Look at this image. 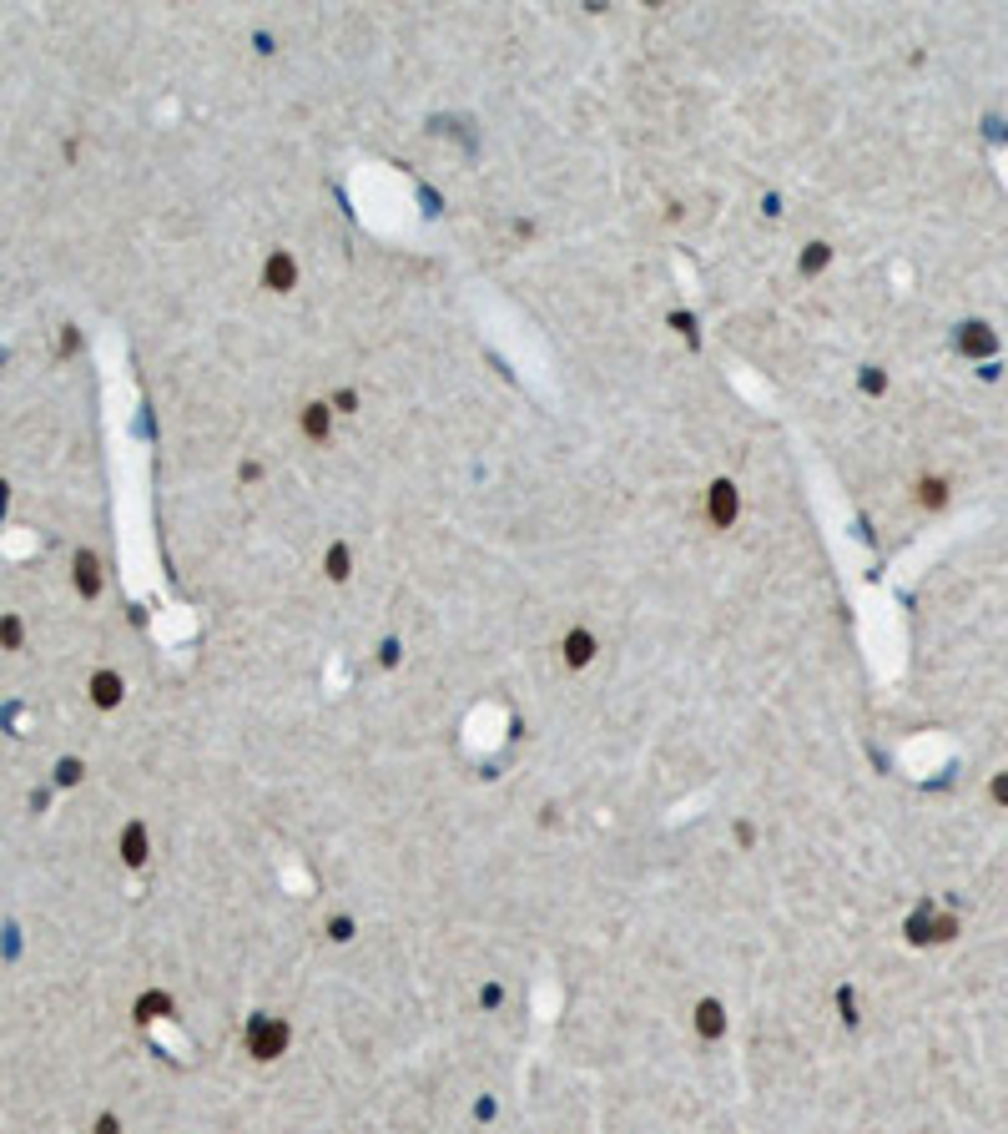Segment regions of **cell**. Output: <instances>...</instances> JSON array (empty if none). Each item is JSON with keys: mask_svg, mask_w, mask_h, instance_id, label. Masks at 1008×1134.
Returning a JSON list of instances; mask_svg holds the SVG:
<instances>
[{"mask_svg": "<svg viewBox=\"0 0 1008 1134\" xmlns=\"http://www.w3.org/2000/svg\"><path fill=\"white\" fill-rule=\"evenodd\" d=\"M242 1049L252 1064H278L288 1049H293V1024L273 1008H258V1014H247L242 1024Z\"/></svg>", "mask_w": 1008, "mask_h": 1134, "instance_id": "obj_1", "label": "cell"}, {"mask_svg": "<svg viewBox=\"0 0 1008 1134\" xmlns=\"http://www.w3.org/2000/svg\"><path fill=\"white\" fill-rule=\"evenodd\" d=\"M706 520H711V530H731L736 520H741V489H736V479H711V489H706Z\"/></svg>", "mask_w": 1008, "mask_h": 1134, "instance_id": "obj_2", "label": "cell"}, {"mask_svg": "<svg viewBox=\"0 0 1008 1134\" xmlns=\"http://www.w3.org/2000/svg\"><path fill=\"white\" fill-rule=\"evenodd\" d=\"M726 1029H731V1014H726V1003L721 998H696L691 1003V1034H696V1044H721L726 1039Z\"/></svg>", "mask_w": 1008, "mask_h": 1134, "instance_id": "obj_3", "label": "cell"}, {"mask_svg": "<svg viewBox=\"0 0 1008 1134\" xmlns=\"http://www.w3.org/2000/svg\"><path fill=\"white\" fill-rule=\"evenodd\" d=\"M595 656H600V641H595V630H585V625H570L565 636H560V661H565V671H590V666H595Z\"/></svg>", "mask_w": 1008, "mask_h": 1134, "instance_id": "obj_4", "label": "cell"}, {"mask_svg": "<svg viewBox=\"0 0 1008 1134\" xmlns=\"http://www.w3.org/2000/svg\"><path fill=\"white\" fill-rule=\"evenodd\" d=\"M116 852H121V867H132V872H142L147 862H152V832H147V822H126L121 827V837H116Z\"/></svg>", "mask_w": 1008, "mask_h": 1134, "instance_id": "obj_5", "label": "cell"}, {"mask_svg": "<svg viewBox=\"0 0 1008 1134\" xmlns=\"http://www.w3.org/2000/svg\"><path fill=\"white\" fill-rule=\"evenodd\" d=\"M71 585L81 600H96L106 590V570H101V555L96 550H76L71 555Z\"/></svg>", "mask_w": 1008, "mask_h": 1134, "instance_id": "obj_6", "label": "cell"}, {"mask_svg": "<svg viewBox=\"0 0 1008 1134\" xmlns=\"http://www.w3.org/2000/svg\"><path fill=\"white\" fill-rule=\"evenodd\" d=\"M86 696H91V706H96V711H116V706L126 701V676H121V671H111V666H101V671H91V676H86Z\"/></svg>", "mask_w": 1008, "mask_h": 1134, "instance_id": "obj_7", "label": "cell"}, {"mask_svg": "<svg viewBox=\"0 0 1008 1134\" xmlns=\"http://www.w3.org/2000/svg\"><path fill=\"white\" fill-rule=\"evenodd\" d=\"M263 288H268V293H293V288H298V263H293V252H283V247L268 252V263H263Z\"/></svg>", "mask_w": 1008, "mask_h": 1134, "instance_id": "obj_8", "label": "cell"}, {"mask_svg": "<svg viewBox=\"0 0 1008 1134\" xmlns=\"http://www.w3.org/2000/svg\"><path fill=\"white\" fill-rule=\"evenodd\" d=\"M933 923H938V903L923 898V903L903 918V938H908L913 948H933V943H938V938H933Z\"/></svg>", "mask_w": 1008, "mask_h": 1134, "instance_id": "obj_9", "label": "cell"}, {"mask_svg": "<svg viewBox=\"0 0 1008 1134\" xmlns=\"http://www.w3.org/2000/svg\"><path fill=\"white\" fill-rule=\"evenodd\" d=\"M298 429H303V439L323 444V439L333 434V404H328V399H313V404H303V409H298Z\"/></svg>", "mask_w": 1008, "mask_h": 1134, "instance_id": "obj_10", "label": "cell"}, {"mask_svg": "<svg viewBox=\"0 0 1008 1134\" xmlns=\"http://www.w3.org/2000/svg\"><path fill=\"white\" fill-rule=\"evenodd\" d=\"M132 1014H137V1024H157V1019H172V1014H177V998H172L167 988H147V993H137Z\"/></svg>", "mask_w": 1008, "mask_h": 1134, "instance_id": "obj_11", "label": "cell"}, {"mask_svg": "<svg viewBox=\"0 0 1008 1134\" xmlns=\"http://www.w3.org/2000/svg\"><path fill=\"white\" fill-rule=\"evenodd\" d=\"M958 353H968V358H993V353H998L993 328H988V323H963V328H958Z\"/></svg>", "mask_w": 1008, "mask_h": 1134, "instance_id": "obj_12", "label": "cell"}, {"mask_svg": "<svg viewBox=\"0 0 1008 1134\" xmlns=\"http://www.w3.org/2000/svg\"><path fill=\"white\" fill-rule=\"evenodd\" d=\"M323 575H328L333 585H348V580H353V550H348L343 540H333V545L323 550Z\"/></svg>", "mask_w": 1008, "mask_h": 1134, "instance_id": "obj_13", "label": "cell"}, {"mask_svg": "<svg viewBox=\"0 0 1008 1134\" xmlns=\"http://www.w3.org/2000/svg\"><path fill=\"white\" fill-rule=\"evenodd\" d=\"M827 268H832V242H807L802 258H797V273H802V278H817V273H827Z\"/></svg>", "mask_w": 1008, "mask_h": 1134, "instance_id": "obj_14", "label": "cell"}, {"mask_svg": "<svg viewBox=\"0 0 1008 1134\" xmlns=\"http://www.w3.org/2000/svg\"><path fill=\"white\" fill-rule=\"evenodd\" d=\"M832 1003H837V1019H842V1029H857V1024H862V1003H857V988H852V983H837Z\"/></svg>", "mask_w": 1008, "mask_h": 1134, "instance_id": "obj_15", "label": "cell"}, {"mask_svg": "<svg viewBox=\"0 0 1008 1134\" xmlns=\"http://www.w3.org/2000/svg\"><path fill=\"white\" fill-rule=\"evenodd\" d=\"M323 938H328L333 948H348V943L358 938V918H353V913H328V923H323Z\"/></svg>", "mask_w": 1008, "mask_h": 1134, "instance_id": "obj_16", "label": "cell"}, {"mask_svg": "<svg viewBox=\"0 0 1008 1134\" xmlns=\"http://www.w3.org/2000/svg\"><path fill=\"white\" fill-rule=\"evenodd\" d=\"M81 782H86V762H81V756H61V762L51 767V787L71 792V787H81Z\"/></svg>", "mask_w": 1008, "mask_h": 1134, "instance_id": "obj_17", "label": "cell"}, {"mask_svg": "<svg viewBox=\"0 0 1008 1134\" xmlns=\"http://www.w3.org/2000/svg\"><path fill=\"white\" fill-rule=\"evenodd\" d=\"M21 646H26V620L16 610H6L0 615V651H21Z\"/></svg>", "mask_w": 1008, "mask_h": 1134, "instance_id": "obj_18", "label": "cell"}, {"mask_svg": "<svg viewBox=\"0 0 1008 1134\" xmlns=\"http://www.w3.org/2000/svg\"><path fill=\"white\" fill-rule=\"evenodd\" d=\"M474 1003L484 1008V1014H499V1008L510 1003V988H504L499 978H484V983H479V993H474Z\"/></svg>", "mask_w": 1008, "mask_h": 1134, "instance_id": "obj_19", "label": "cell"}, {"mask_svg": "<svg viewBox=\"0 0 1008 1134\" xmlns=\"http://www.w3.org/2000/svg\"><path fill=\"white\" fill-rule=\"evenodd\" d=\"M373 666L378 671H399L404 666V641L399 636H384V641H378V651H373Z\"/></svg>", "mask_w": 1008, "mask_h": 1134, "instance_id": "obj_20", "label": "cell"}, {"mask_svg": "<svg viewBox=\"0 0 1008 1134\" xmlns=\"http://www.w3.org/2000/svg\"><path fill=\"white\" fill-rule=\"evenodd\" d=\"M918 499H923V510H943V504H948V484L943 479H918Z\"/></svg>", "mask_w": 1008, "mask_h": 1134, "instance_id": "obj_21", "label": "cell"}, {"mask_svg": "<svg viewBox=\"0 0 1008 1134\" xmlns=\"http://www.w3.org/2000/svg\"><path fill=\"white\" fill-rule=\"evenodd\" d=\"M731 842H736L741 852H756V842H762V832H756V822H751V817H736V822H731Z\"/></svg>", "mask_w": 1008, "mask_h": 1134, "instance_id": "obj_22", "label": "cell"}, {"mask_svg": "<svg viewBox=\"0 0 1008 1134\" xmlns=\"http://www.w3.org/2000/svg\"><path fill=\"white\" fill-rule=\"evenodd\" d=\"M469 1119L484 1129V1124H494L499 1119V1099L494 1094H474V1104H469Z\"/></svg>", "mask_w": 1008, "mask_h": 1134, "instance_id": "obj_23", "label": "cell"}, {"mask_svg": "<svg viewBox=\"0 0 1008 1134\" xmlns=\"http://www.w3.org/2000/svg\"><path fill=\"white\" fill-rule=\"evenodd\" d=\"M671 328H676V333H681V338H686V343H691V348H696V343H701V333H696V318H691V313H686V308H676V313H671Z\"/></svg>", "mask_w": 1008, "mask_h": 1134, "instance_id": "obj_24", "label": "cell"}, {"mask_svg": "<svg viewBox=\"0 0 1008 1134\" xmlns=\"http://www.w3.org/2000/svg\"><path fill=\"white\" fill-rule=\"evenodd\" d=\"M91 1134H126V1124H121L116 1109H101V1114L91 1119Z\"/></svg>", "mask_w": 1008, "mask_h": 1134, "instance_id": "obj_25", "label": "cell"}, {"mask_svg": "<svg viewBox=\"0 0 1008 1134\" xmlns=\"http://www.w3.org/2000/svg\"><path fill=\"white\" fill-rule=\"evenodd\" d=\"M857 389L862 394H882V389H888V373H882V368H862L857 373Z\"/></svg>", "mask_w": 1008, "mask_h": 1134, "instance_id": "obj_26", "label": "cell"}, {"mask_svg": "<svg viewBox=\"0 0 1008 1134\" xmlns=\"http://www.w3.org/2000/svg\"><path fill=\"white\" fill-rule=\"evenodd\" d=\"M328 404H333V414H358V394L353 389H338Z\"/></svg>", "mask_w": 1008, "mask_h": 1134, "instance_id": "obj_27", "label": "cell"}, {"mask_svg": "<svg viewBox=\"0 0 1008 1134\" xmlns=\"http://www.w3.org/2000/svg\"><path fill=\"white\" fill-rule=\"evenodd\" d=\"M988 797H993L998 807H1008V772H998V777L988 782Z\"/></svg>", "mask_w": 1008, "mask_h": 1134, "instance_id": "obj_28", "label": "cell"}, {"mask_svg": "<svg viewBox=\"0 0 1008 1134\" xmlns=\"http://www.w3.org/2000/svg\"><path fill=\"white\" fill-rule=\"evenodd\" d=\"M76 348H81V333H76V328L66 323V328H61V358H71Z\"/></svg>", "mask_w": 1008, "mask_h": 1134, "instance_id": "obj_29", "label": "cell"}, {"mask_svg": "<svg viewBox=\"0 0 1008 1134\" xmlns=\"http://www.w3.org/2000/svg\"><path fill=\"white\" fill-rule=\"evenodd\" d=\"M46 807H51V787H36L31 792V812H46Z\"/></svg>", "mask_w": 1008, "mask_h": 1134, "instance_id": "obj_30", "label": "cell"}, {"mask_svg": "<svg viewBox=\"0 0 1008 1134\" xmlns=\"http://www.w3.org/2000/svg\"><path fill=\"white\" fill-rule=\"evenodd\" d=\"M258 474H263L258 459H242V464H237V479H258Z\"/></svg>", "mask_w": 1008, "mask_h": 1134, "instance_id": "obj_31", "label": "cell"}, {"mask_svg": "<svg viewBox=\"0 0 1008 1134\" xmlns=\"http://www.w3.org/2000/svg\"><path fill=\"white\" fill-rule=\"evenodd\" d=\"M762 212H767V217H782V197L767 192V197H762Z\"/></svg>", "mask_w": 1008, "mask_h": 1134, "instance_id": "obj_32", "label": "cell"}, {"mask_svg": "<svg viewBox=\"0 0 1008 1134\" xmlns=\"http://www.w3.org/2000/svg\"><path fill=\"white\" fill-rule=\"evenodd\" d=\"M6 504H11V484L0 479V515H6Z\"/></svg>", "mask_w": 1008, "mask_h": 1134, "instance_id": "obj_33", "label": "cell"}]
</instances>
